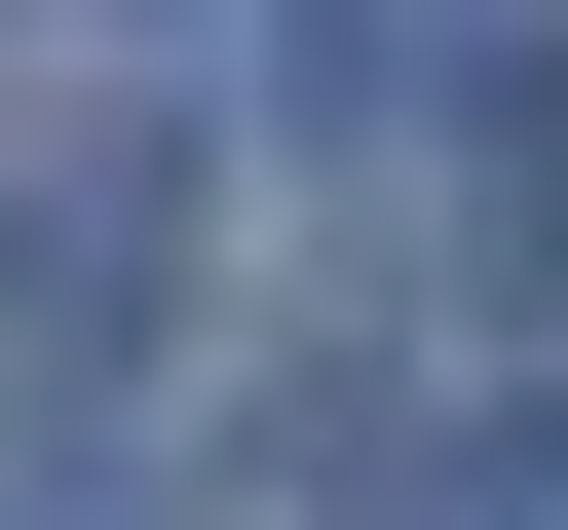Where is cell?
Masks as SVG:
<instances>
[{"label": "cell", "mask_w": 568, "mask_h": 530, "mask_svg": "<svg viewBox=\"0 0 568 530\" xmlns=\"http://www.w3.org/2000/svg\"><path fill=\"white\" fill-rule=\"evenodd\" d=\"M152 227H190V190H152V114H77L39 190H0V304H39V342L114 379V342H152Z\"/></svg>", "instance_id": "cell-1"}]
</instances>
